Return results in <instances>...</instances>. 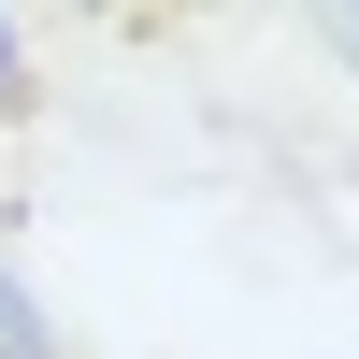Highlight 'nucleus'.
I'll return each mask as SVG.
<instances>
[{
    "instance_id": "obj_2",
    "label": "nucleus",
    "mask_w": 359,
    "mask_h": 359,
    "mask_svg": "<svg viewBox=\"0 0 359 359\" xmlns=\"http://www.w3.org/2000/svg\"><path fill=\"white\" fill-rule=\"evenodd\" d=\"M331 43H345V57H359V15H345V29H331Z\"/></svg>"
},
{
    "instance_id": "obj_1",
    "label": "nucleus",
    "mask_w": 359,
    "mask_h": 359,
    "mask_svg": "<svg viewBox=\"0 0 359 359\" xmlns=\"http://www.w3.org/2000/svg\"><path fill=\"white\" fill-rule=\"evenodd\" d=\"M15 86H29V72H15V29H0V115H15Z\"/></svg>"
}]
</instances>
